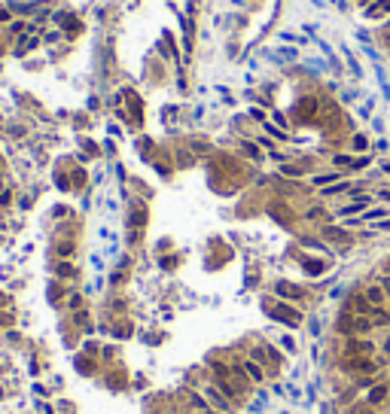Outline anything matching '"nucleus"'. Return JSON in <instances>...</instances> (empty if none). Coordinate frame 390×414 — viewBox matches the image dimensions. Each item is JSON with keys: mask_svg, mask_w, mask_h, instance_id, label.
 I'll use <instances>...</instances> for the list:
<instances>
[{"mask_svg": "<svg viewBox=\"0 0 390 414\" xmlns=\"http://www.w3.org/2000/svg\"><path fill=\"white\" fill-rule=\"evenodd\" d=\"M204 399H207V405H214L217 411H223V414H229L232 411V399L217 387V384H204Z\"/></svg>", "mask_w": 390, "mask_h": 414, "instance_id": "nucleus-1", "label": "nucleus"}, {"mask_svg": "<svg viewBox=\"0 0 390 414\" xmlns=\"http://www.w3.org/2000/svg\"><path fill=\"white\" fill-rule=\"evenodd\" d=\"M345 350H348V356H351V353H360V356H372V353H375V344H372V341H363V338H348Z\"/></svg>", "mask_w": 390, "mask_h": 414, "instance_id": "nucleus-2", "label": "nucleus"}, {"mask_svg": "<svg viewBox=\"0 0 390 414\" xmlns=\"http://www.w3.org/2000/svg\"><path fill=\"white\" fill-rule=\"evenodd\" d=\"M351 308H353V314H357V317H372V314L378 311L366 296H353V299H351Z\"/></svg>", "mask_w": 390, "mask_h": 414, "instance_id": "nucleus-3", "label": "nucleus"}, {"mask_svg": "<svg viewBox=\"0 0 390 414\" xmlns=\"http://www.w3.org/2000/svg\"><path fill=\"white\" fill-rule=\"evenodd\" d=\"M363 296H366V299H369L372 304H375V308H381V304L387 301V293L381 290V283H378V280H375V283H369L366 290H363Z\"/></svg>", "mask_w": 390, "mask_h": 414, "instance_id": "nucleus-4", "label": "nucleus"}, {"mask_svg": "<svg viewBox=\"0 0 390 414\" xmlns=\"http://www.w3.org/2000/svg\"><path fill=\"white\" fill-rule=\"evenodd\" d=\"M387 393H390V384H372L366 390V399H369V405H381L387 399Z\"/></svg>", "mask_w": 390, "mask_h": 414, "instance_id": "nucleus-5", "label": "nucleus"}, {"mask_svg": "<svg viewBox=\"0 0 390 414\" xmlns=\"http://www.w3.org/2000/svg\"><path fill=\"white\" fill-rule=\"evenodd\" d=\"M241 366H244V372H247V377H250V381H253V384H262V381H265V372H262V366L256 363V359H244V363H241Z\"/></svg>", "mask_w": 390, "mask_h": 414, "instance_id": "nucleus-6", "label": "nucleus"}, {"mask_svg": "<svg viewBox=\"0 0 390 414\" xmlns=\"http://www.w3.org/2000/svg\"><path fill=\"white\" fill-rule=\"evenodd\" d=\"M372 329H375V320H372V317H357V314H353V335H366Z\"/></svg>", "mask_w": 390, "mask_h": 414, "instance_id": "nucleus-7", "label": "nucleus"}, {"mask_svg": "<svg viewBox=\"0 0 390 414\" xmlns=\"http://www.w3.org/2000/svg\"><path fill=\"white\" fill-rule=\"evenodd\" d=\"M274 290H277V296H287V299H302V290H299V286H293V283H287V280H277V286H274Z\"/></svg>", "mask_w": 390, "mask_h": 414, "instance_id": "nucleus-8", "label": "nucleus"}, {"mask_svg": "<svg viewBox=\"0 0 390 414\" xmlns=\"http://www.w3.org/2000/svg\"><path fill=\"white\" fill-rule=\"evenodd\" d=\"M323 235H326V238H332V241H351V235H348L345 228H332V226H326V228H323Z\"/></svg>", "mask_w": 390, "mask_h": 414, "instance_id": "nucleus-9", "label": "nucleus"}, {"mask_svg": "<svg viewBox=\"0 0 390 414\" xmlns=\"http://www.w3.org/2000/svg\"><path fill=\"white\" fill-rule=\"evenodd\" d=\"M339 332H345V335H353V317H348V314H345V317L339 320Z\"/></svg>", "mask_w": 390, "mask_h": 414, "instance_id": "nucleus-10", "label": "nucleus"}, {"mask_svg": "<svg viewBox=\"0 0 390 414\" xmlns=\"http://www.w3.org/2000/svg\"><path fill=\"white\" fill-rule=\"evenodd\" d=\"M384 12H390V0H378V6H372V9H369L372 19H375V15H384Z\"/></svg>", "mask_w": 390, "mask_h": 414, "instance_id": "nucleus-11", "label": "nucleus"}, {"mask_svg": "<svg viewBox=\"0 0 390 414\" xmlns=\"http://www.w3.org/2000/svg\"><path fill=\"white\" fill-rule=\"evenodd\" d=\"M339 180V174H323V177H314V183L317 186H326V183H335Z\"/></svg>", "mask_w": 390, "mask_h": 414, "instance_id": "nucleus-12", "label": "nucleus"}, {"mask_svg": "<svg viewBox=\"0 0 390 414\" xmlns=\"http://www.w3.org/2000/svg\"><path fill=\"white\" fill-rule=\"evenodd\" d=\"M366 204H369V201H366V198H360V201H353V204H348V207H345L342 213H357V210H363Z\"/></svg>", "mask_w": 390, "mask_h": 414, "instance_id": "nucleus-13", "label": "nucleus"}, {"mask_svg": "<svg viewBox=\"0 0 390 414\" xmlns=\"http://www.w3.org/2000/svg\"><path fill=\"white\" fill-rule=\"evenodd\" d=\"M378 283H381V290L390 296V274H387V271H384V274H378Z\"/></svg>", "mask_w": 390, "mask_h": 414, "instance_id": "nucleus-14", "label": "nucleus"}, {"mask_svg": "<svg viewBox=\"0 0 390 414\" xmlns=\"http://www.w3.org/2000/svg\"><path fill=\"white\" fill-rule=\"evenodd\" d=\"M348 189V183H342V186H332V189H323V195H339V192H345Z\"/></svg>", "mask_w": 390, "mask_h": 414, "instance_id": "nucleus-15", "label": "nucleus"}, {"mask_svg": "<svg viewBox=\"0 0 390 414\" xmlns=\"http://www.w3.org/2000/svg\"><path fill=\"white\" fill-rule=\"evenodd\" d=\"M353 147H357V150H366V137L357 134V137H353Z\"/></svg>", "mask_w": 390, "mask_h": 414, "instance_id": "nucleus-16", "label": "nucleus"}, {"mask_svg": "<svg viewBox=\"0 0 390 414\" xmlns=\"http://www.w3.org/2000/svg\"><path fill=\"white\" fill-rule=\"evenodd\" d=\"M357 387H360V390H369V387H372V377H360Z\"/></svg>", "mask_w": 390, "mask_h": 414, "instance_id": "nucleus-17", "label": "nucleus"}, {"mask_svg": "<svg viewBox=\"0 0 390 414\" xmlns=\"http://www.w3.org/2000/svg\"><path fill=\"white\" fill-rule=\"evenodd\" d=\"M384 356H387V359H390V335H387V338H384Z\"/></svg>", "mask_w": 390, "mask_h": 414, "instance_id": "nucleus-18", "label": "nucleus"}, {"mask_svg": "<svg viewBox=\"0 0 390 414\" xmlns=\"http://www.w3.org/2000/svg\"><path fill=\"white\" fill-rule=\"evenodd\" d=\"M353 414H375L372 408H353Z\"/></svg>", "mask_w": 390, "mask_h": 414, "instance_id": "nucleus-19", "label": "nucleus"}, {"mask_svg": "<svg viewBox=\"0 0 390 414\" xmlns=\"http://www.w3.org/2000/svg\"><path fill=\"white\" fill-rule=\"evenodd\" d=\"M381 198H384V201H390V189H381Z\"/></svg>", "mask_w": 390, "mask_h": 414, "instance_id": "nucleus-20", "label": "nucleus"}, {"mask_svg": "<svg viewBox=\"0 0 390 414\" xmlns=\"http://www.w3.org/2000/svg\"><path fill=\"white\" fill-rule=\"evenodd\" d=\"M387 384H390V381H387Z\"/></svg>", "mask_w": 390, "mask_h": 414, "instance_id": "nucleus-21", "label": "nucleus"}]
</instances>
